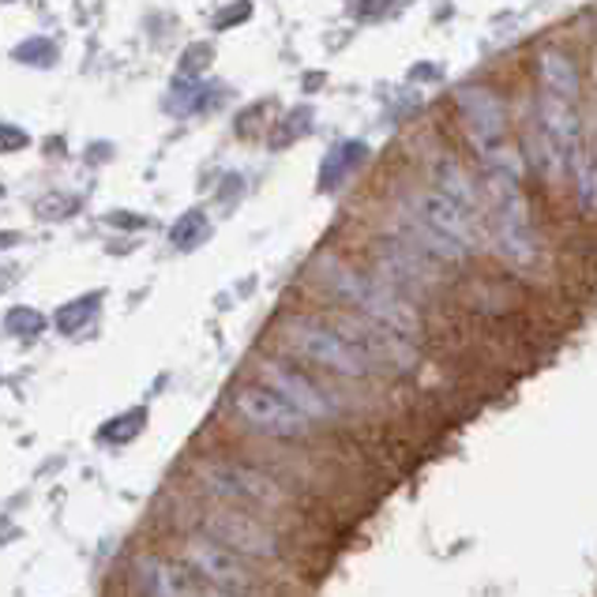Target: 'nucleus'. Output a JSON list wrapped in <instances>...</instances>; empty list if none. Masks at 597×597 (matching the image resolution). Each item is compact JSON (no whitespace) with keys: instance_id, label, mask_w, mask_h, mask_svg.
I'll return each mask as SVG.
<instances>
[{"instance_id":"obj_1","label":"nucleus","mask_w":597,"mask_h":597,"mask_svg":"<svg viewBox=\"0 0 597 597\" xmlns=\"http://www.w3.org/2000/svg\"><path fill=\"white\" fill-rule=\"evenodd\" d=\"M315 275H320V283L327 286L338 301L354 305L361 315H369V320L391 327L395 335L409 338V343L421 335V315H417V309L406 301L403 294H398L395 286H387V283H380V278H369V275H361V271L346 267V263L335 260V255H323V260L315 263Z\"/></svg>"},{"instance_id":"obj_2","label":"nucleus","mask_w":597,"mask_h":597,"mask_svg":"<svg viewBox=\"0 0 597 597\" xmlns=\"http://www.w3.org/2000/svg\"><path fill=\"white\" fill-rule=\"evenodd\" d=\"M278 343H283L294 357H301V361L320 365V369H327V372H338V377H346V380H361L372 372V365L323 320H305V315L286 320L283 331H278Z\"/></svg>"},{"instance_id":"obj_3","label":"nucleus","mask_w":597,"mask_h":597,"mask_svg":"<svg viewBox=\"0 0 597 597\" xmlns=\"http://www.w3.org/2000/svg\"><path fill=\"white\" fill-rule=\"evenodd\" d=\"M323 323H331V327H335L372 369H377V365H383V369H409V365L417 361V349L409 338L395 335L391 327H383V323L369 320V315H361V312L335 309L323 315Z\"/></svg>"},{"instance_id":"obj_4","label":"nucleus","mask_w":597,"mask_h":597,"mask_svg":"<svg viewBox=\"0 0 597 597\" xmlns=\"http://www.w3.org/2000/svg\"><path fill=\"white\" fill-rule=\"evenodd\" d=\"M200 481L207 492H215L218 500L234 503V508H283L286 492L271 481L267 474L252 470V466H237V463H203L200 466Z\"/></svg>"},{"instance_id":"obj_5","label":"nucleus","mask_w":597,"mask_h":597,"mask_svg":"<svg viewBox=\"0 0 597 597\" xmlns=\"http://www.w3.org/2000/svg\"><path fill=\"white\" fill-rule=\"evenodd\" d=\"M455 109L458 117H463V128L466 135H470L477 155L508 143V106H503V98L492 87H481V83L458 87Z\"/></svg>"},{"instance_id":"obj_6","label":"nucleus","mask_w":597,"mask_h":597,"mask_svg":"<svg viewBox=\"0 0 597 597\" xmlns=\"http://www.w3.org/2000/svg\"><path fill=\"white\" fill-rule=\"evenodd\" d=\"M409 215L432 229L437 237H443L447 244L463 252H474L481 244V226L470 211H463L458 203H451L447 195H440L437 189H417L409 195Z\"/></svg>"},{"instance_id":"obj_7","label":"nucleus","mask_w":597,"mask_h":597,"mask_svg":"<svg viewBox=\"0 0 597 597\" xmlns=\"http://www.w3.org/2000/svg\"><path fill=\"white\" fill-rule=\"evenodd\" d=\"M237 414L252 425L255 432H267V437L278 440H297L309 432V417L297 406H289L283 395H275L271 387H241L234 398Z\"/></svg>"},{"instance_id":"obj_8","label":"nucleus","mask_w":597,"mask_h":597,"mask_svg":"<svg viewBox=\"0 0 597 597\" xmlns=\"http://www.w3.org/2000/svg\"><path fill=\"white\" fill-rule=\"evenodd\" d=\"M207 534L218 545L234 549L237 557H252V560H275L278 557V537L260 523V518L244 515L241 508H218L203 518Z\"/></svg>"},{"instance_id":"obj_9","label":"nucleus","mask_w":597,"mask_h":597,"mask_svg":"<svg viewBox=\"0 0 597 597\" xmlns=\"http://www.w3.org/2000/svg\"><path fill=\"white\" fill-rule=\"evenodd\" d=\"M184 564H189L195 575H203L211 586L218 590H229V594H249L255 586L252 571L244 568V560L237 557L234 549L218 545L215 537H192L184 545Z\"/></svg>"},{"instance_id":"obj_10","label":"nucleus","mask_w":597,"mask_h":597,"mask_svg":"<svg viewBox=\"0 0 597 597\" xmlns=\"http://www.w3.org/2000/svg\"><path fill=\"white\" fill-rule=\"evenodd\" d=\"M260 380L263 387H271L275 395H283L289 406L301 409L309 421H331L335 417V403L331 395H323V387L315 380H309L305 372H297L286 361H260Z\"/></svg>"},{"instance_id":"obj_11","label":"nucleus","mask_w":597,"mask_h":597,"mask_svg":"<svg viewBox=\"0 0 597 597\" xmlns=\"http://www.w3.org/2000/svg\"><path fill=\"white\" fill-rule=\"evenodd\" d=\"M534 72L537 83H541V95L575 102L578 91H583V72H578L575 57L560 46H541L534 53Z\"/></svg>"},{"instance_id":"obj_12","label":"nucleus","mask_w":597,"mask_h":597,"mask_svg":"<svg viewBox=\"0 0 597 597\" xmlns=\"http://www.w3.org/2000/svg\"><path fill=\"white\" fill-rule=\"evenodd\" d=\"M537 124H541V132L549 135L560 151H564L568 162L583 151V117H578L575 102L541 95L537 98Z\"/></svg>"},{"instance_id":"obj_13","label":"nucleus","mask_w":597,"mask_h":597,"mask_svg":"<svg viewBox=\"0 0 597 597\" xmlns=\"http://www.w3.org/2000/svg\"><path fill=\"white\" fill-rule=\"evenodd\" d=\"M429 181L432 189L440 195H447L451 203H458L463 211H470L477 218V211L485 207V195H481V184L466 174V166L458 162L455 155H437L429 162Z\"/></svg>"},{"instance_id":"obj_14","label":"nucleus","mask_w":597,"mask_h":597,"mask_svg":"<svg viewBox=\"0 0 597 597\" xmlns=\"http://www.w3.org/2000/svg\"><path fill=\"white\" fill-rule=\"evenodd\" d=\"M135 575H140V586L147 590V597H200V586L192 583L189 571L162 557H140L135 560Z\"/></svg>"},{"instance_id":"obj_15","label":"nucleus","mask_w":597,"mask_h":597,"mask_svg":"<svg viewBox=\"0 0 597 597\" xmlns=\"http://www.w3.org/2000/svg\"><path fill=\"white\" fill-rule=\"evenodd\" d=\"M523 158H526V166L537 169V174L545 177V181H560L564 169H568L564 151H560L557 143L541 132V124L537 121L526 128V135H523Z\"/></svg>"},{"instance_id":"obj_16","label":"nucleus","mask_w":597,"mask_h":597,"mask_svg":"<svg viewBox=\"0 0 597 597\" xmlns=\"http://www.w3.org/2000/svg\"><path fill=\"white\" fill-rule=\"evenodd\" d=\"M568 169L571 181H575V200L583 207V215H597V155L590 147H583L568 162Z\"/></svg>"},{"instance_id":"obj_17","label":"nucleus","mask_w":597,"mask_h":597,"mask_svg":"<svg viewBox=\"0 0 597 597\" xmlns=\"http://www.w3.org/2000/svg\"><path fill=\"white\" fill-rule=\"evenodd\" d=\"M98 301H102V294H91V297H80V301L61 305V309H57V315H53L57 331H61V335H75V331H80L83 323H87L91 315H95Z\"/></svg>"},{"instance_id":"obj_18","label":"nucleus","mask_w":597,"mask_h":597,"mask_svg":"<svg viewBox=\"0 0 597 597\" xmlns=\"http://www.w3.org/2000/svg\"><path fill=\"white\" fill-rule=\"evenodd\" d=\"M15 61L31 64V68H53L57 64V46L49 38H27L15 46Z\"/></svg>"},{"instance_id":"obj_19","label":"nucleus","mask_w":597,"mask_h":597,"mask_svg":"<svg viewBox=\"0 0 597 597\" xmlns=\"http://www.w3.org/2000/svg\"><path fill=\"white\" fill-rule=\"evenodd\" d=\"M4 327H8V335L34 338V335H41V327H46V315L38 309H12L4 315Z\"/></svg>"},{"instance_id":"obj_20","label":"nucleus","mask_w":597,"mask_h":597,"mask_svg":"<svg viewBox=\"0 0 597 597\" xmlns=\"http://www.w3.org/2000/svg\"><path fill=\"white\" fill-rule=\"evenodd\" d=\"M207 234V222H203V215L200 211H189L181 222L174 226V244H181V249H192L200 237Z\"/></svg>"},{"instance_id":"obj_21","label":"nucleus","mask_w":597,"mask_h":597,"mask_svg":"<svg viewBox=\"0 0 597 597\" xmlns=\"http://www.w3.org/2000/svg\"><path fill=\"white\" fill-rule=\"evenodd\" d=\"M211 57H215V49H211L207 41H195V46L184 49V57H181V75H184V80H192V75H200L203 68L211 64Z\"/></svg>"},{"instance_id":"obj_22","label":"nucleus","mask_w":597,"mask_h":597,"mask_svg":"<svg viewBox=\"0 0 597 597\" xmlns=\"http://www.w3.org/2000/svg\"><path fill=\"white\" fill-rule=\"evenodd\" d=\"M252 15V0H234V4H226L222 12L211 20V27L215 31H229V27H237V23H244Z\"/></svg>"},{"instance_id":"obj_23","label":"nucleus","mask_w":597,"mask_h":597,"mask_svg":"<svg viewBox=\"0 0 597 597\" xmlns=\"http://www.w3.org/2000/svg\"><path fill=\"white\" fill-rule=\"evenodd\" d=\"M354 12H357V20H365V23H380L395 12V0H357Z\"/></svg>"},{"instance_id":"obj_24","label":"nucleus","mask_w":597,"mask_h":597,"mask_svg":"<svg viewBox=\"0 0 597 597\" xmlns=\"http://www.w3.org/2000/svg\"><path fill=\"white\" fill-rule=\"evenodd\" d=\"M31 143V135L15 124H0V155H15Z\"/></svg>"},{"instance_id":"obj_25","label":"nucleus","mask_w":597,"mask_h":597,"mask_svg":"<svg viewBox=\"0 0 597 597\" xmlns=\"http://www.w3.org/2000/svg\"><path fill=\"white\" fill-rule=\"evenodd\" d=\"M72 207H75V200H68V195H46V200L38 203V215L41 218H64Z\"/></svg>"},{"instance_id":"obj_26","label":"nucleus","mask_w":597,"mask_h":597,"mask_svg":"<svg viewBox=\"0 0 597 597\" xmlns=\"http://www.w3.org/2000/svg\"><path fill=\"white\" fill-rule=\"evenodd\" d=\"M309 109H294V114L286 117V135H297V132H305V128H309ZM283 135V140H286Z\"/></svg>"},{"instance_id":"obj_27","label":"nucleus","mask_w":597,"mask_h":597,"mask_svg":"<svg viewBox=\"0 0 597 597\" xmlns=\"http://www.w3.org/2000/svg\"><path fill=\"white\" fill-rule=\"evenodd\" d=\"M12 244H20V234H12V229H0V252L12 249Z\"/></svg>"},{"instance_id":"obj_28","label":"nucleus","mask_w":597,"mask_h":597,"mask_svg":"<svg viewBox=\"0 0 597 597\" xmlns=\"http://www.w3.org/2000/svg\"><path fill=\"white\" fill-rule=\"evenodd\" d=\"M200 597H241V594H229V590H218V586H207V590H200Z\"/></svg>"},{"instance_id":"obj_29","label":"nucleus","mask_w":597,"mask_h":597,"mask_svg":"<svg viewBox=\"0 0 597 597\" xmlns=\"http://www.w3.org/2000/svg\"><path fill=\"white\" fill-rule=\"evenodd\" d=\"M4 4H12V0H4Z\"/></svg>"}]
</instances>
